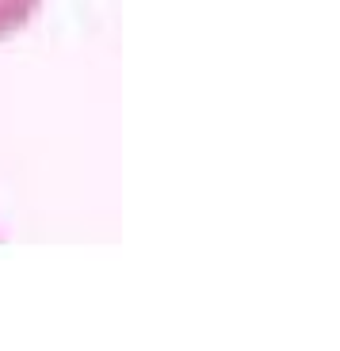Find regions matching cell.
<instances>
[{
    "label": "cell",
    "instance_id": "obj_1",
    "mask_svg": "<svg viewBox=\"0 0 340 351\" xmlns=\"http://www.w3.org/2000/svg\"><path fill=\"white\" fill-rule=\"evenodd\" d=\"M43 0H0V38L16 35L19 27L38 12Z\"/></svg>",
    "mask_w": 340,
    "mask_h": 351
}]
</instances>
